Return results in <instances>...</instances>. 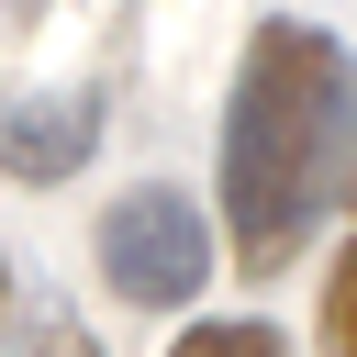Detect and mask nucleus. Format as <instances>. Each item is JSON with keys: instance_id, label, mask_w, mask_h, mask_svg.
Masks as SVG:
<instances>
[{"instance_id": "20e7f679", "label": "nucleus", "mask_w": 357, "mask_h": 357, "mask_svg": "<svg viewBox=\"0 0 357 357\" xmlns=\"http://www.w3.org/2000/svg\"><path fill=\"white\" fill-rule=\"evenodd\" d=\"M167 357H290V335L257 324V312H212V324H190Z\"/></svg>"}, {"instance_id": "f257e3e1", "label": "nucleus", "mask_w": 357, "mask_h": 357, "mask_svg": "<svg viewBox=\"0 0 357 357\" xmlns=\"http://www.w3.org/2000/svg\"><path fill=\"white\" fill-rule=\"evenodd\" d=\"M346 145H357V56L346 33L301 22V11H268L245 33V67H234V100H223V245L245 279L290 268L335 190H346Z\"/></svg>"}, {"instance_id": "423d86ee", "label": "nucleus", "mask_w": 357, "mask_h": 357, "mask_svg": "<svg viewBox=\"0 0 357 357\" xmlns=\"http://www.w3.org/2000/svg\"><path fill=\"white\" fill-rule=\"evenodd\" d=\"M45 357H100V346L89 335H45Z\"/></svg>"}, {"instance_id": "0eeeda50", "label": "nucleus", "mask_w": 357, "mask_h": 357, "mask_svg": "<svg viewBox=\"0 0 357 357\" xmlns=\"http://www.w3.org/2000/svg\"><path fill=\"white\" fill-rule=\"evenodd\" d=\"M0 301H11V268H0Z\"/></svg>"}, {"instance_id": "f03ea898", "label": "nucleus", "mask_w": 357, "mask_h": 357, "mask_svg": "<svg viewBox=\"0 0 357 357\" xmlns=\"http://www.w3.org/2000/svg\"><path fill=\"white\" fill-rule=\"evenodd\" d=\"M100 279H112V301H134V312H178V301H201V279H212V234H201V212H190L167 178H134V190L100 212Z\"/></svg>"}, {"instance_id": "7ed1b4c3", "label": "nucleus", "mask_w": 357, "mask_h": 357, "mask_svg": "<svg viewBox=\"0 0 357 357\" xmlns=\"http://www.w3.org/2000/svg\"><path fill=\"white\" fill-rule=\"evenodd\" d=\"M100 134V89H33V100H0V167L11 178H67Z\"/></svg>"}, {"instance_id": "39448f33", "label": "nucleus", "mask_w": 357, "mask_h": 357, "mask_svg": "<svg viewBox=\"0 0 357 357\" xmlns=\"http://www.w3.org/2000/svg\"><path fill=\"white\" fill-rule=\"evenodd\" d=\"M324 357H357V223H346V257L324 279Z\"/></svg>"}]
</instances>
